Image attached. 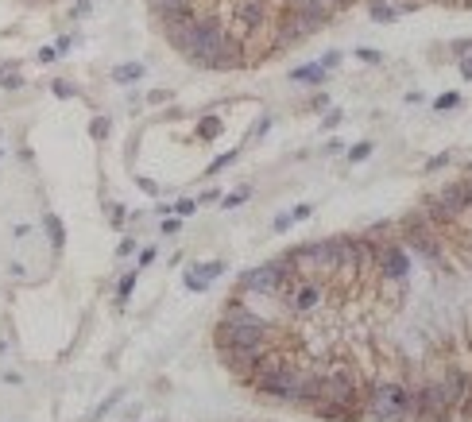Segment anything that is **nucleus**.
I'll return each mask as SVG.
<instances>
[{
  "mask_svg": "<svg viewBox=\"0 0 472 422\" xmlns=\"http://www.w3.org/2000/svg\"><path fill=\"white\" fill-rule=\"evenodd\" d=\"M291 81H298V86H326L329 81V70L321 62H302L291 70Z\"/></svg>",
  "mask_w": 472,
  "mask_h": 422,
  "instance_id": "obj_13",
  "label": "nucleus"
},
{
  "mask_svg": "<svg viewBox=\"0 0 472 422\" xmlns=\"http://www.w3.org/2000/svg\"><path fill=\"white\" fill-rule=\"evenodd\" d=\"M461 418H472V372H468V392H465V403H461V411H457Z\"/></svg>",
  "mask_w": 472,
  "mask_h": 422,
  "instance_id": "obj_27",
  "label": "nucleus"
},
{
  "mask_svg": "<svg viewBox=\"0 0 472 422\" xmlns=\"http://www.w3.org/2000/svg\"><path fill=\"white\" fill-rule=\"evenodd\" d=\"M368 16H372L376 23H395V20H399V8L384 4V0H372V4H368Z\"/></svg>",
  "mask_w": 472,
  "mask_h": 422,
  "instance_id": "obj_15",
  "label": "nucleus"
},
{
  "mask_svg": "<svg viewBox=\"0 0 472 422\" xmlns=\"http://www.w3.org/2000/svg\"><path fill=\"white\" fill-rule=\"evenodd\" d=\"M294 279H298V268H294L291 252H287V256H275V260L260 263V268H248L236 283V295H267V299H279Z\"/></svg>",
  "mask_w": 472,
  "mask_h": 422,
  "instance_id": "obj_3",
  "label": "nucleus"
},
{
  "mask_svg": "<svg viewBox=\"0 0 472 422\" xmlns=\"http://www.w3.org/2000/svg\"><path fill=\"white\" fill-rule=\"evenodd\" d=\"M437 202H442L445 210H449V217H453V221H457L461 213L468 210V205H465V186H461V182H449V186L437 190Z\"/></svg>",
  "mask_w": 472,
  "mask_h": 422,
  "instance_id": "obj_12",
  "label": "nucleus"
},
{
  "mask_svg": "<svg viewBox=\"0 0 472 422\" xmlns=\"http://www.w3.org/2000/svg\"><path fill=\"white\" fill-rule=\"evenodd\" d=\"M178 225H182V221H178V217H171V221H163V233H178Z\"/></svg>",
  "mask_w": 472,
  "mask_h": 422,
  "instance_id": "obj_37",
  "label": "nucleus"
},
{
  "mask_svg": "<svg viewBox=\"0 0 472 422\" xmlns=\"http://www.w3.org/2000/svg\"><path fill=\"white\" fill-rule=\"evenodd\" d=\"M221 132H225V124H221L217 117H205L202 124H197V136H202V139H217Z\"/></svg>",
  "mask_w": 472,
  "mask_h": 422,
  "instance_id": "obj_19",
  "label": "nucleus"
},
{
  "mask_svg": "<svg viewBox=\"0 0 472 422\" xmlns=\"http://www.w3.org/2000/svg\"><path fill=\"white\" fill-rule=\"evenodd\" d=\"M372 152H376V144H372V139H360V144L345 147V155H349V163H364V159H368Z\"/></svg>",
  "mask_w": 472,
  "mask_h": 422,
  "instance_id": "obj_18",
  "label": "nucleus"
},
{
  "mask_svg": "<svg viewBox=\"0 0 472 422\" xmlns=\"http://www.w3.org/2000/svg\"><path fill=\"white\" fill-rule=\"evenodd\" d=\"M279 299L287 302V310H291L294 318H310V314L326 302V287H321V279H313V275H298Z\"/></svg>",
  "mask_w": 472,
  "mask_h": 422,
  "instance_id": "obj_7",
  "label": "nucleus"
},
{
  "mask_svg": "<svg viewBox=\"0 0 472 422\" xmlns=\"http://www.w3.org/2000/svg\"><path fill=\"white\" fill-rule=\"evenodd\" d=\"M356 59H360V62H368V66H376V62H384V55H379V51H372V47H360V51H356Z\"/></svg>",
  "mask_w": 472,
  "mask_h": 422,
  "instance_id": "obj_23",
  "label": "nucleus"
},
{
  "mask_svg": "<svg viewBox=\"0 0 472 422\" xmlns=\"http://www.w3.org/2000/svg\"><path fill=\"white\" fill-rule=\"evenodd\" d=\"M225 28L244 39V47L252 43V39H260L263 28H267V0H233Z\"/></svg>",
  "mask_w": 472,
  "mask_h": 422,
  "instance_id": "obj_6",
  "label": "nucleus"
},
{
  "mask_svg": "<svg viewBox=\"0 0 472 422\" xmlns=\"http://www.w3.org/2000/svg\"><path fill=\"white\" fill-rule=\"evenodd\" d=\"M236 159H240V147H233V152H225V155H217V159H213L209 167H205V175H221V171L233 167Z\"/></svg>",
  "mask_w": 472,
  "mask_h": 422,
  "instance_id": "obj_17",
  "label": "nucleus"
},
{
  "mask_svg": "<svg viewBox=\"0 0 472 422\" xmlns=\"http://www.w3.org/2000/svg\"><path fill=\"white\" fill-rule=\"evenodd\" d=\"M291 225H294V221H291V210H287V213H279V217L271 221V233H287Z\"/></svg>",
  "mask_w": 472,
  "mask_h": 422,
  "instance_id": "obj_24",
  "label": "nucleus"
},
{
  "mask_svg": "<svg viewBox=\"0 0 472 422\" xmlns=\"http://www.w3.org/2000/svg\"><path fill=\"white\" fill-rule=\"evenodd\" d=\"M260 353H263V349H217V357H221V364H225V368L240 380V384H252L255 364H260Z\"/></svg>",
  "mask_w": 472,
  "mask_h": 422,
  "instance_id": "obj_9",
  "label": "nucleus"
},
{
  "mask_svg": "<svg viewBox=\"0 0 472 422\" xmlns=\"http://www.w3.org/2000/svg\"><path fill=\"white\" fill-rule=\"evenodd\" d=\"M461 101H465V97H461L457 89H445V93L434 97V109L437 113H453V109H461Z\"/></svg>",
  "mask_w": 472,
  "mask_h": 422,
  "instance_id": "obj_16",
  "label": "nucleus"
},
{
  "mask_svg": "<svg viewBox=\"0 0 472 422\" xmlns=\"http://www.w3.org/2000/svg\"><path fill=\"white\" fill-rule=\"evenodd\" d=\"M376 271L387 279V283H403L410 275V252L395 241H384L376 252Z\"/></svg>",
  "mask_w": 472,
  "mask_h": 422,
  "instance_id": "obj_8",
  "label": "nucleus"
},
{
  "mask_svg": "<svg viewBox=\"0 0 472 422\" xmlns=\"http://www.w3.org/2000/svg\"><path fill=\"white\" fill-rule=\"evenodd\" d=\"M306 217H313V205H310V202H302V205H294V210H291V221H294V225H298V221H306Z\"/></svg>",
  "mask_w": 472,
  "mask_h": 422,
  "instance_id": "obj_26",
  "label": "nucleus"
},
{
  "mask_svg": "<svg viewBox=\"0 0 472 422\" xmlns=\"http://www.w3.org/2000/svg\"><path fill=\"white\" fill-rule=\"evenodd\" d=\"M267 132H271V117H260L255 128H252V136H267Z\"/></svg>",
  "mask_w": 472,
  "mask_h": 422,
  "instance_id": "obj_30",
  "label": "nucleus"
},
{
  "mask_svg": "<svg viewBox=\"0 0 472 422\" xmlns=\"http://www.w3.org/2000/svg\"><path fill=\"white\" fill-rule=\"evenodd\" d=\"M217 349H271L275 345V321L248 314V318H221L213 326Z\"/></svg>",
  "mask_w": 472,
  "mask_h": 422,
  "instance_id": "obj_2",
  "label": "nucleus"
},
{
  "mask_svg": "<svg viewBox=\"0 0 472 422\" xmlns=\"http://www.w3.org/2000/svg\"><path fill=\"white\" fill-rule=\"evenodd\" d=\"M318 403H333V407H341L345 415H352L356 422H360L364 418V384L356 380V372H349V368L321 372Z\"/></svg>",
  "mask_w": 472,
  "mask_h": 422,
  "instance_id": "obj_5",
  "label": "nucleus"
},
{
  "mask_svg": "<svg viewBox=\"0 0 472 422\" xmlns=\"http://www.w3.org/2000/svg\"><path fill=\"white\" fill-rule=\"evenodd\" d=\"M326 109H329V97H326V93H318V97L310 101V113H326Z\"/></svg>",
  "mask_w": 472,
  "mask_h": 422,
  "instance_id": "obj_29",
  "label": "nucleus"
},
{
  "mask_svg": "<svg viewBox=\"0 0 472 422\" xmlns=\"http://www.w3.org/2000/svg\"><path fill=\"white\" fill-rule=\"evenodd\" d=\"M341 120H345L341 109H326V117H321V128H337Z\"/></svg>",
  "mask_w": 472,
  "mask_h": 422,
  "instance_id": "obj_25",
  "label": "nucleus"
},
{
  "mask_svg": "<svg viewBox=\"0 0 472 422\" xmlns=\"http://www.w3.org/2000/svg\"><path fill=\"white\" fill-rule=\"evenodd\" d=\"M449 51L457 55V59H465V55H472V39H461V43H453Z\"/></svg>",
  "mask_w": 472,
  "mask_h": 422,
  "instance_id": "obj_28",
  "label": "nucleus"
},
{
  "mask_svg": "<svg viewBox=\"0 0 472 422\" xmlns=\"http://www.w3.org/2000/svg\"><path fill=\"white\" fill-rule=\"evenodd\" d=\"M364 418L372 422H410L407 384L399 380H376L364 387Z\"/></svg>",
  "mask_w": 472,
  "mask_h": 422,
  "instance_id": "obj_4",
  "label": "nucleus"
},
{
  "mask_svg": "<svg viewBox=\"0 0 472 422\" xmlns=\"http://www.w3.org/2000/svg\"><path fill=\"white\" fill-rule=\"evenodd\" d=\"M326 152H329V155H341V152H345V144H341V139H329Z\"/></svg>",
  "mask_w": 472,
  "mask_h": 422,
  "instance_id": "obj_35",
  "label": "nucleus"
},
{
  "mask_svg": "<svg viewBox=\"0 0 472 422\" xmlns=\"http://www.w3.org/2000/svg\"><path fill=\"white\" fill-rule=\"evenodd\" d=\"M175 210H178V217H190V213H194V210H197V205H194V202H190V198H182V202L175 205Z\"/></svg>",
  "mask_w": 472,
  "mask_h": 422,
  "instance_id": "obj_32",
  "label": "nucleus"
},
{
  "mask_svg": "<svg viewBox=\"0 0 472 422\" xmlns=\"http://www.w3.org/2000/svg\"><path fill=\"white\" fill-rule=\"evenodd\" d=\"M271 4H279V8H294V4H302V0H271Z\"/></svg>",
  "mask_w": 472,
  "mask_h": 422,
  "instance_id": "obj_38",
  "label": "nucleus"
},
{
  "mask_svg": "<svg viewBox=\"0 0 472 422\" xmlns=\"http://www.w3.org/2000/svg\"><path fill=\"white\" fill-rule=\"evenodd\" d=\"M457 70H461V78H465V81H472V55H465V59H461Z\"/></svg>",
  "mask_w": 472,
  "mask_h": 422,
  "instance_id": "obj_33",
  "label": "nucleus"
},
{
  "mask_svg": "<svg viewBox=\"0 0 472 422\" xmlns=\"http://www.w3.org/2000/svg\"><path fill=\"white\" fill-rule=\"evenodd\" d=\"M132 287H136V275H124V279H120V299H128Z\"/></svg>",
  "mask_w": 472,
  "mask_h": 422,
  "instance_id": "obj_34",
  "label": "nucleus"
},
{
  "mask_svg": "<svg viewBox=\"0 0 472 422\" xmlns=\"http://www.w3.org/2000/svg\"><path fill=\"white\" fill-rule=\"evenodd\" d=\"M422 217H426L430 225H445V221H453L449 210L437 202V194H426V202H422Z\"/></svg>",
  "mask_w": 472,
  "mask_h": 422,
  "instance_id": "obj_14",
  "label": "nucleus"
},
{
  "mask_svg": "<svg viewBox=\"0 0 472 422\" xmlns=\"http://www.w3.org/2000/svg\"><path fill=\"white\" fill-rule=\"evenodd\" d=\"M453 163V155L449 152H442V155H434V159L426 163V175H434V171H442V167H449Z\"/></svg>",
  "mask_w": 472,
  "mask_h": 422,
  "instance_id": "obj_22",
  "label": "nucleus"
},
{
  "mask_svg": "<svg viewBox=\"0 0 472 422\" xmlns=\"http://www.w3.org/2000/svg\"><path fill=\"white\" fill-rule=\"evenodd\" d=\"M221 275H225V263H221V260L190 263V268H186V287H190V291H205V287H209L213 279H221Z\"/></svg>",
  "mask_w": 472,
  "mask_h": 422,
  "instance_id": "obj_10",
  "label": "nucleus"
},
{
  "mask_svg": "<svg viewBox=\"0 0 472 422\" xmlns=\"http://www.w3.org/2000/svg\"><path fill=\"white\" fill-rule=\"evenodd\" d=\"M321 66H326V70H333L337 62H341V51H326V59H318Z\"/></svg>",
  "mask_w": 472,
  "mask_h": 422,
  "instance_id": "obj_31",
  "label": "nucleus"
},
{
  "mask_svg": "<svg viewBox=\"0 0 472 422\" xmlns=\"http://www.w3.org/2000/svg\"><path fill=\"white\" fill-rule=\"evenodd\" d=\"M442 387H445V395H449V407L461 411L465 392H468V372L465 368H445L442 372Z\"/></svg>",
  "mask_w": 472,
  "mask_h": 422,
  "instance_id": "obj_11",
  "label": "nucleus"
},
{
  "mask_svg": "<svg viewBox=\"0 0 472 422\" xmlns=\"http://www.w3.org/2000/svg\"><path fill=\"white\" fill-rule=\"evenodd\" d=\"M248 198H252V190L248 186H240L236 194H221V205H225V210H236V205H244Z\"/></svg>",
  "mask_w": 472,
  "mask_h": 422,
  "instance_id": "obj_20",
  "label": "nucleus"
},
{
  "mask_svg": "<svg viewBox=\"0 0 472 422\" xmlns=\"http://www.w3.org/2000/svg\"><path fill=\"white\" fill-rule=\"evenodd\" d=\"M461 8H472V0H461Z\"/></svg>",
  "mask_w": 472,
  "mask_h": 422,
  "instance_id": "obj_39",
  "label": "nucleus"
},
{
  "mask_svg": "<svg viewBox=\"0 0 472 422\" xmlns=\"http://www.w3.org/2000/svg\"><path fill=\"white\" fill-rule=\"evenodd\" d=\"M252 387L267 399H279V403H298V407H310L318 403L321 395V372H310V368H298L294 360H287L283 368H275L271 376H260L252 380Z\"/></svg>",
  "mask_w": 472,
  "mask_h": 422,
  "instance_id": "obj_1",
  "label": "nucleus"
},
{
  "mask_svg": "<svg viewBox=\"0 0 472 422\" xmlns=\"http://www.w3.org/2000/svg\"><path fill=\"white\" fill-rule=\"evenodd\" d=\"M461 186H465V205H468V210H472V175H468L465 182H461Z\"/></svg>",
  "mask_w": 472,
  "mask_h": 422,
  "instance_id": "obj_36",
  "label": "nucleus"
},
{
  "mask_svg": "<svg viewBox=\"0 0 472 422\" xmlns=\"http://www.w3.org/2000/svg\"><path fill=\"white\" fill-rule=\"evenodd\" d=\"M139 74H144V66H136V62H124V66H120V70H117V74H113V78H117V81H136V78H139Z\"/></svg>",
  "mask_w": 472,
  "mask_h": 422,
  "instance_id": "obj_21",
  "label": "nucleus"
}]
</instances>
